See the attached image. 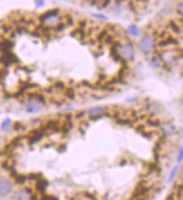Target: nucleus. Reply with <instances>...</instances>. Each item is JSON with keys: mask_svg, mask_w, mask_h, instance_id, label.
<instances>
[{"mask_svg": "<svg viewBox=\"0 0 183 200\" xmlns=\"http://www.w3.org/2000/svg\"><path fill=\"white\" fill-rule=\"evenodd\" d=\"M177 11L179 15H181L183 17V1H181V2H179L177 6Z\"/></svg>", "mask_w": 183, "mask_h": 200, "instance_id": "5", "label": "nucleus"}, {"mask_svg": "<svg viewBox=\"0 0 183 200\" xmlns=\"http://www.w3.org/2000/svg\"><path fill=\"white\" fill-rule=\"evenodd\" d=\"M183 161V147H180L179 153H177V162H182Z\"/></svg>", "mask_w": 183, "mask_h": 200, "instance_id": "7", "label": "nucleus"}, {"mask_svg": "<svg viewBox=\"0 0 183 200\" xmlns=\"http://www.w3.org/2000/svg\"><path fill=\"white\" fill-rule=\"evenodd\" d=\"M128 31H129V33H130L133 36H135V37H136V36H138L139 33H140V31H139V28L138 27H136V26H130Z\"/></svg>", "mask_w": 183, "mask_h": 200, "instance_id": "4", "label": "nucleus"}, {"mask_svg": "<svg viewBox=\"0 0 183 200\" xmlns=\"http://www.w3.org/2000/svg\"><path fill=\"white\" fill-rule=\"evenodd\" d=\"M177 170H179V166H175L174 169L172 170V172H171V174H170V178H169V181H172L173 179H174V176H175V174L177 173Z\"/></svg>", "mask_w": 183, "mask_h": 200, "instance_id": "6", "label": "nucleus"}, {"mask_svg": "<svg viewBox=\"0 0 183 200\" xmlns=\"http://www.w3.org/2000/svg\"><path fill=\"white\" fill-rule=\"evenodd\" d=\"M36 5L37 7H42L44 5V2H43V0H36Z\"/></svg>", "mask_w": 183, "mask_h": 200, "instance_id": "8", "label": "nucleus"}, {"mask_svg": "<svg viewBox=\"0 0 183 200\" xmlns=\"http://www.w3.org/2000/svg\"><path fill=\"white\" fill-rule=\"evenodd\" d=\"M14 186L13 183L9 181L8 179L0 176V196L1 197H7L13 192Z\"/></svg>", "mask_w": 183, "mask_h": 200, "instance_id": "3", "label": "nucleus"}, {"mask_svg": "<svg viewBox=\"0 0 183 200\" xmlns=\"http://www.w3.org/2000/svg\"><path fill=\"white\" fill-rule=\"evenodd\" d=\"M120 53H121L122 57H124L126 61L133 60L134 56H135V47H134L133 43L125 42V43L121 44V46H120Z\"/></svg>", "mask_w": 183, "mask_h": 200, "instance_id": "2", "label": "nucleus"}, {"mask_svg": "<svg viewBox=\"0 0 183 200\" xmlns=\"http://www.w3.org/2000/svg\"><path fill=\"white\" fill-rule=\"evenodd\" d=\"M139 49L143 53L145 54H150L153 51L155 50L156 47V41H155V37L153 35H144L143 37L140 38L139 41Z\"/></svg>", "mask_w": 183, "mask_h": 200, "instance_id": "1", "label": "nucleus"}]
</instances>
